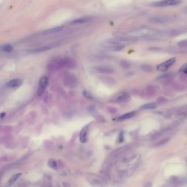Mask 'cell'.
<instances>
[{"label":"cell","mask_w":187,"mask_h":187,"mask_svg":"<svg viewBox=\"0 0 187 187\" xmlns=\"http://www.w3.org/2000/svg\"><path fill=\"white\" fill-rule=\"evenodd\" d=\"M75 66V62L69 58H62L51 61L48 67L51 69H59L64 68H71Z\"/></svg>","instance_id":"6da1fadb"},{"label":"cell","mask_w":187,"mask_h":187,"mask_svg":"<svg viewBox=\"0 0 187 187\" xmlns=\"http://www.w3.org/2000/svg\"><path fill=\"white\" fill-rule=\"evenodd\" d=\"M182 3L181 0H161L151 3L152 7H163L168 6L179 5Z\"/></svg>","instance_id":"7a4b0ae2"},{"label":"cell","mask_w":187,"mask_h":187,"mask_svg":"<svg viewBox=\"0 0 187 187\" xmlns=\"http://www.w3.org/2000/svg\"><path fill=\"white\" fill-rule=\"evenodd\" d=\"M60 45L59 42H53L52 43H50L46 45L41 46L39 47H36V48H30L27 50V52L29 53H41L45 51L50 50L53 48H55L57 46Z\"/></svg>","instance_id":"3957f363"},{"label":"cell","mask_w":187,"mask_h":187,"mask_svg":"<svg viewBox=\"0 0 187 187\" xmlns=\"http://www.w3.org/2000/svg\"><path fill=\"white\" fill-rule=\"evenodd\" d=\"M176 61V58H172L166 61L159 64L157 66V70L160 72H164L167 70L171 66H173Z\"/></svg>","instance_id":"277c9868"},{"label":"cell","mask_w":187,"mask_h":187,"mask_svg":"<svg viewBox=\"0 0 187 187\" xmlns=\"http://www.w3.org/2000/svg\"><path fill=\"white\" fill-rule=\"evenodd\" d=\"M48 84V78L46 76H43L40 79L37 87V94L41 96L44 92Z\"/></svg>","instance_id":"5b68a950"},{"label":"cell","mask_w":187,"mask_h":187,"mask_svg":"<svg viewBox=\"0 0 187 187\" xmlns=\"http://www.w3.org/2000/svg\"><path fill=\"white\" fill-rule=\"evenodd\" d=\"M64 83L68 87H75L77 85V81L76 77L74 75L71 74H68L64 78Z\"/></svg>","instance_id":"8992f818"},{"label":"cell","mask_w":187,"mask_h":187,"mask_svg":"<svg viewBox=\"0 0 187 187\" xmlns=\"http://www.w3.org/2000/svg\"><path fill=\"white\" fill-rule=\"evenodd\" d=\"M156 91L157 90L154 86H152V85L148 86L145 89V90L143 91V96L147 97L153 96L155 94Z\"/></svg>","instance_id":"52a82bcc"},{"label":"cell","mask_w":187,"mask_h":187,"mask_svg":"<svg viewBox=\"0 0 187 187\" xmlns=\"http://www.w3.org/2000/svg\"><path fill=\"white\" fill-rule=\"evenodd\" d=\"M64 26H58L57 27H55L53 28H51L49 29H47L46 30L42 31L41 32V34L43 35H48V34H54L56 32H60L61 31L63 30L64 29Z\"/></svg>","instance_id":"ba28073f"},{"label":"cell","mask_w":187,"mask_h":187,"mask_svg":"<svg viewBox=\"0 0 187 187\" xmlns=\"http://www.w3.org/2000/svg\"><path fill=\"white\" fill-rule=\"evenodd\" d=\"M88 131V126H86L83 127L81 130L80 134V142L82 143H86L87 141V133Z\"/></svg>","instance_id":"9c48e42d"},{"label":"cell","mask_w":187,"mask_h":187,"mask_svg":"<svg viewBox=\"0 0 187 187\" xmlns=\"http://www.w3.org/2000/svg\"><path fill=\"white\" fill-rule=\"evenodd\" d=\"M92 19V18L90 17H82L80 18H77L75 20L72 21L70 24H83V23H88L91 21Z\"/></svg>","instance_id":"30bf717a"},{"label":"cell","mask_w":187,"mask_h":187,"mask_svg":"<svg viewBox=\"0 0 187 187\" xmlns=\"http://www.w3.org/2000/svg\"><path fill=\"white\" fill-rule=\"evenodd\" d=\"M22 83V81L19 79H14L8 82L7 83V87L10 88H13L21 85Z\"/></svg>","instance_id":"8fae6325"},{"label":"cell","mask_w":187,"mask_h":187,"mask_svg":"<svg viewBox=\"0 0 187 187\" xmlns=\"http://www.w3.org/2000/svg\"><path fill=\"white\" fill-rule=\"evenodd\" d=\"M136 114V112L135 111H132V112H130L126 113L122 116L119 117L117 120H119V121H123V120H127L129 119H131L132 117H133V116L135 115Z\"/></svg>","instance_id":"7c38bea8"},{"label":"cell","mask_w":187,"mask_h":187,"mask_svg":"<svg viewBox=\"0 0 187 187\" xmlns=\"http://www.w3.org/2000/svg\"><path fill=\"white\" fill-rule=\"evenodd\" d=\"M130 95L127 93H124L116 99V101L118 103H124L128 101L130 99Z\"/></svg>","instance_id":"4fadbf2b"},{"label":"cell","mask_w":187,"mask_h":187,"mask_svg":"<svg viewBox=\"0 0 187 187\" xmlns=\"http://www.w3.org/2000/svg\"><path fill=\"white\" fill-rule=\"evenodd\" d=\"M96 70L103 73H111L113 72L112 69L109 66H98L96 68Z\"/></svg>","instance_id":"5bb4252c"},{"label":"cell","mask_w":187,"mask_h":187,"mask_svg":"<svg viewBox=\"0 0 187 187\" xmlns=\"http://www.w3.org/2000/svg\"><path fill=\"white\" fill-rule=\"evenodd\" d=\"M13 47L10 44H4L1 47V50L6 53H10L13 51Z\"/></svg>","instance_id":"9a60e30c"},{"label":"cell","mask_w":187,"mask_h":187,"mask_svg":"<svg viewBox=\"0 0 187 187\" xmlns=\"http://www.w3.org/2000/svg\"><path fill=\"white\" fill-rule=\"evenodd\" d=\"M157 106V103H148V104H146L143 105L141 107V108L143 110H150V109H154L156 108Z\"/></svg>","instance_id":"2e32d148"},{"label":"cell","mask_w":187,"mask_h":187,"mask_svg":"<svg viewBox=\"0 0 187 187\" xmlns=\"http://www.w3.org/2000/svg\"><path fill=\"white\" fill-rule=\"evenodd\" d=\"M177 115L178 116H186L187 115V105L183 106L181 108L177 109Z\"/></svg>","instance_id":"e0dca14e"},{"label":"cell","mask_w":187,"mask_h":187,"mask_svg":"<svg viewBox=\"0 0 187 187\" xmlns=\"http://www.w3.org/2000/svg\"><path fill=\"white\" fill-rule=\"evenodd\" d=\"M169 140H170V138H165L161 139L160 141H159V142H157V143H156L155 144V147H160V146H162L165 144L166 143H167V142H168Z\"/></svg>","instance_id":"ac0fdd59"},{"label":"cell","mask_w":187,"mask_h":187,"mask_svg":"<svg viewBox=\"0 0 187 187\" xmlns=\"http://www.w3.org/2000/svg\"><path fill=\"white\" fill-rule=\"evenodd\" d=\"M21 175L22 174L21 173H17L14 175H13L12 177H11L10 182V183H14L21 176Z\"/></svg>","instance_id":"d6986e66"},{"label":"cell","mask_w":187,"mask_h":187,"mask_svg":"<svg viewBox=\"0 0 187 187\" xmlns=\"http://www.w3.org/2000/svg\"><path fill=\"white\" fill-rule=\"evenodd\" d=\"M171 181L173 183L177 184H182V182H184L183 178H180L177 177H173V178H171Z\"/></svg>","instance_id":"ffe728a7"},{"label":"cell","mask_w":187,"mask_h":187,"mask_svg":"<svg viewBox=\"0 0 187 187\" xmlns=\"http://www.w3.org/2000/svg\"><path fill=\"white\" fill-rule=\"evenodd\" d=\"M48 165L53 169H56L57 168V164L56 161L53 159H51L49 161H48Z\"/></svg>","instance_id":"44dd1931"},{"label":"cell","mask_w":187,"mask_h":187,"mask_svg":"<svg viewBox=\"0 0 187 187\" xmlns=\"http://www.w3.org/2000/svg\"><path fill=\"white\" fill-rule=\"evenodd\" d=\"M120 66L122 68L124 69H127L130 68V64L128 61H121L120 63Z\"/></svg>","instance_id":"7402d4cb"},{"label":"cell","mask_w":187,"mask_h":187,"mask_svg":"<svg viewBox=\"0 0 187 187\" xmlns=\"http://www.w3.org/2000/svg\"><path fill=\"white\" fill-rule=\"evenodd\" d=\"M173 75V74H172V72H168V73H165L164 74L162 75H161L160 76L158 77L159 79H165V78H168V77H171Z\"/></svg>","instance_id":"603a6c76"},{"label":"cell","mask_w":187,"mask_h":187,"mask_svg":"<svg viewBox=\"0 0 187 187\" xmlns=\"http://www.w3.org/2000/svg\"><path fill=\"white\" fill-rule=\"evenodd\" d=\"M179 72L183 74H187V63L182 66L179 69Z\"/></svg>","instance_id":"cb8c5ba5"},{"label":"cell","mask_w":187,"mask_h":187,"mask_svg":"<svg viewBox=\"0 0 187 187\" xmlns=\"http://www.w3.org/2000/svg\"><path fill=\"white\" fill-rule=\"evenodd\" d=\"M157 101L159 104H163L165 103L167 101V99L163 97H160L157 99Z\"/></svg>","instance_id":"d4e9b609"},{"label":"cell","mask_w":187,"mask_h":187,"mask_svg":"<svg viewBox=\"0 0 187 187\" xmlns=\"http://www.w3.org/2000/svg\"><path fill=\"white\" fill-rule=\"evenodd\" d=\"M142 69L145 70L146 71H148V72H150L152 70V68L151 66H147V65H145V66H142Z\"/></svg>","instance_id":"484cf974"},{"label":"cell","mask_w":187,"mask_h":187,"mask_svg":"<svg viewBox=\"0 0 187 187\" xmlns=\"http://www.w3.org/2000/svg\"><path fill=\"white\" fill-rule=\"evenodd\" d=\"M124 133L123 131H121L119 136V141L121 143L124 141Z\"/></svg>","instance_id":"4316f807"},{"label":"cell","mask_w":187,"mask_h":187,"mask_svg":"<svg viewBox=\"0 0 187 187\" xmlns=\"http://www.w3.org/2000/svg\"><path fill=\"white\" fill-rule=\"evenodd\" d=\"M84 96L86 97H87V98H89V99H90V98H92L91 95H90V94H89V93H88V92H84Z\"/></svg>","instance_id":"83f0119b"},{"label":"cell","mask_w":187,"mask_h":187,"mask_svg":"<svg viewBox=\"0 0 187 187\" xmlns=\"http://www.w3.org/2000/svg\"><path fill=\"white\" fill-rule=\"evenodd\" d=\"M5 112H2V113L1 114V119H3V118H4V117H5Z\"/></svg>","instance_id":"f1b7e54d"},{"label":"cell","mask_w":187,"mask_h":187,"mask_svg":"<svg viewBox=\"0 0 187 187\" xmlns=\"http://www.w3.org/2000/svg\"><path fill=\"white\" fill-rule=\"evenodd\" d=\"M186 11H187V8H186Z\"/></svg>","instance_id":"f546056e"},{"label":"cell","mask_w":187,"mask_h":187,"mask_svg":"<svg viewBox=\"0 0 187 187\" xmlns=\"http://www.w3.org/2000/svg\"></svg>","instance_id":"4dcf8cb0"}]
</instances>
